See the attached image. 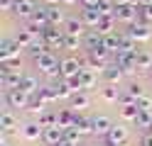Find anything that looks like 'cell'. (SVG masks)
<instances>
[{
	"instance_id": "cell-1",
	"label": "cell",
	"mask_w": 152,
	"mask_h": 146,
	"mask_svg": "<svg viewBox=\"0 0 152 146\" xmlns=\"http://www.w3.org/2000/svg\"><path fill=\"white\" fill-rule=\"evenodd\" d=\"M34 63H37V68H39V71L44 73V76H61L59 73V58H56L54 56V51H52V49H49V51H47V54H42L39 58H34Z\"/></svg>"
},
{
	"instance_id": "cell-2",
	"label": "cell",
	"mask_w": 152,
	"mask_h": 146,
	"mask_svg": "<svg viewBox=\"0 0 152 146\" xmlns=\"http://www.w3.org/2000/svg\"><path fill=\"white\" fill-rule=\"evenodd\" d=\"M5 105L12 107V110H27V105H30V93H25L22 88L5 90Z\"/></svg>"
},
{
	"instance_id": "cell-3",
	"label": "cell",
	"mask_w": 152,
	"mask_h": 146,
	"mask_svg": "<svg viewBox=\"0 0 152 146\" xmlns=\"http://www.w3.org/2000/svg\"><path fill=\"white\" fill-rule=\"evenodd\" d=\"M81 61L79 58H74V56H69V58H61V63H59V78H64V81H74L76 76L81 73Z\"/></svg>"
},
{
	"instance_id": "cell-4",
	"label": "cell",
	"mask_w": 152,
	"mask_h": 146,
	"mask_svg": "<svg viewBox=\"0 0 152 146\" xmlns=\"http://www.w3.org/2000/svg\"><path fill=\"white\" fill-rule=\"evenodd\" d=\"M98 83V76L91 71V68H81V73L71 81V85H74V90H88V88H93Z\"/></svg>"
},
{
	"instance_id": "cell-5",
	"label": "cell",
	"mask_w": 152,
	"mask_h": 146,
	"mask_svg": "<svg viewBox=\"0 0 152 146\" xmlns=\"http://www.w3.org/2000/svg\"><path fill=\"white\" fill-rule=\"evenodd\" d=\"M137 17H140V5L125 3V5H118V7H115V19H118V22L132 24V22L137 19Z\"/></svg>"
},
{
	"instance_id": "cell-6",
	"label": "cell",
	"mask_w": 152,
	"mask_h": 146,
	"mask_svg": "<svg viewBox=\"0 0 152 146\" xmlns=\"http://www.w3.org/2000/svg\"><path fill=\"white\" fill-rule=\"evenodd\" d=\"M20 44L15 42V39H3L0 42V63L5 61H12V58H20Z\"/></svg>"
},
{
	"instance_id": "cell-7",
	"label": "cell",
	"mask_w": 152,
	"mask_h": 146,
	"mask_svg": "<svg viewBox=\"0 0 152 146\" xmlns=\"http://www.w3.org/2000/svg\"><path fill=\"white\" fill-rule=\"evenodd\" d=\"M39 39H42V42L49 46V49H56V46L61 49V46H64V34H61L56 27H52V24H49V27H47L44 32L39 34Z\"/></svg>"
},
{
	"instance_id": "cell-8",
	"label": "cell",
	"mask_w": 152,
	"mask_h": 146,
	"mask_svg": "<svg viewBox=\"0 0 152 146\" xmlns=\"http://www.w3.org/2000/svg\"><path fill=\"white\" fill-rule=\"evenodd\" d=\"M125 34L132 37V39L140 44V42H147V39H152V29H150L145 22H132V24H128V32H125Z\"/></svg>"
},
{
	"instance_id": "cell-9",
	"label": "cell",
	"mask_w": 152,
	"mask_h": 146,
	"mask_svg": "<svg viewBox=\"0 0 152 146\" xmlns=\"http://www.w3.org/2000/svg\"><path fill=\"white\" fill-rule=\"evenodd\" d=\"M37 7L34 5V0H15V7H12V15H17V17H25V19H30L34 12H37Z\"/></svg>"
},
{
	"instance_id": "cell-10",
	"label": "cell",
	"mask_w": 152,
	"mask_h": 146,
	"mask_svg": "<svg viewBox=\"0 0 152 146\" xmlns=\"http://www.w3.org/2000/svg\"><path fill=\"white\" fill-rule=\"evenodd\" d=\"M42 141L47 146H56V144H61L64 141V127H47L44 129V136H42Z\"/></svg>"
},
{
	"instance_id": "cell-11",
	"label": "cell",
	"mask_w": 152,
	"mask_h": 146,
	"mask_svg": "<svg viewBox=\"0 0 152 146\" xmlns=\"http://www.w3.org/2000/svg\"><path fill=\"white\" fill-rule=\"evenodd\" d=\"M103 139L110 141V144H115V146H123V144L128 141V129H125V127H120V124H113V129L103 136Z\"/></svg>"
},
{
	"instance_id": "cell-12",
	"label": "cell",
	"mask_w": 152,
	"mask_h": 146,
	"mask_svg": "<svg viewBox=\"0 0 152 146\" xmlns=\"http://www.w3.org/2000/svg\"><path fill=\"white\" fill-rule=\"evenodd\" d=\"M115 63L120 66L123 73H132V71L137 68V63H135V54H125V51H118V54H115Z\"/></svg>"
},
{
	"instance_id": "cell-13",
	"label": "cell",
	"mask_w": 152,
	"mask_h": 146,
	"mask_svg": "<svg viewBox=\"0 0 152 146\" xmlns=\"http://www.w3.org/2000/svg\"><path fill=\"white\" fill-rule=\"evenodd\" d=\"M81 19H83V24H86V27H93V29H96V27L101 24L103 15L98 12L96 7H83V10H81Z\"/></svg>"
},
{
	"instance_id": "cell-14",
	"label": "cell",
	"mask_w": 152,
	"mask_h": 146,
	"mask_svg": "<svg viewBox=\"0 0 152 146\" xmlns=\"http://www.w3.org/2000/svg\"><path fill=\"white\" fill-rule=\"evenodd\" d=\"M15 42L20 44L22 49H30V46L37 42V34L32 32L30 27H22V29H17V34H15Z\"/></svg>"
},
{
	"instance_id": "cell-15",
	"label": "cell",
	"mask_w": 152,
	"mask_h": 146,
	"mask_svg": "<svg viewBox=\"0 0 152 146\" xmlns=\"http://www.w3.org/2000/svg\"><path fill=\"white\" fill-rule=\"evenodd\" d=\"M91 124H93V134H98V136H106V134L113 129V122L108 119L106 114H98V117H93V119H91Z\"/></svg>"
},
{
	"instance_id": "cell-16",
	"label": "cell",
	"mask_w": 152,
	"mask_h": 146,
	"mask_svg": "<svg viewBox=\"0 0 152 146\" xmlns=\"http://www.w3.org/2000/svg\"><path fill=\"white\" fill-rule=\"evenodd\" d=\"M22 136H25L27 141H37V139H42V136H44V127L39 122H30V124L22 127Z\"/></svg>"
},
{
	"instance_id": "cell-17",
	"label": "cell",
	"mask_w": 152,
	"mask_h": 146,
	"mask_svg": "<svg viewBox=\"0 0 152 146\" xmlns=\"http://www.w3.org/2000/svg\"><path fill=\"white\" fill-rule=\"evenodd\" d=\"M123 76H125V73L120 71V66H118V63H108L106 68H103V78H106V83H108V85H118Z\"/></svg>"
},
{
	"instance_id": "cell-18",
	"label": "cell",
	"mask_w": 152,
	"mask_h": 146,
	"mask_svg": "<svg viewBox=\"0 0 152 146\" xmlns=\"http://www.w3.org/2000/svg\"><path fill=\"white\" fill-rule=\"evenodd\" d=\"M47 17H49V24H52V27H64V24H66L64 10H59L56 5H47Z\"/></svg>"
},
{
	"instance_id": "cell-19",
	"label": "cell",
	"mask_w": 152,
	"mask_h": 146,
	"mask_svg": "<svg viewBox=\"0 0 152 146\" xmlns=\"http://www.w3.org/2000/svg\"><path fill=\"white\" fill-rule=\"evenodd\" d=\"M83 19L81 17H69L66 19V24H64V34H71V37H81V32H83Z\"/></svg>"
},
{
	"instance_id": "cell-20",
	"label": "cell",
	"mask_w": 152,
	"mask_h": 146,
	"mask_svg": "<svg viewBox=\"0 0 152 146\" xmlns=\"http://www.w3.org/2000/svg\"><path fill=\"white\" fill-rule=\"evenodd\" d=\"M83 44H86L88 51H93V49H101V46H103V34L98 32V29H91V32L83 37Z\"/></svg>"
},
{
	"instance_id": "cell-21",
	"label": "cell",
	"mask_w": 152,
	"mask_h": 146,
	"mask_svg": "<svg viewBox=\"0 0 152 146\" xmlns=\"http://www.w3.org/2000/svg\"><path fill=\"white\" fill-rule=\"evenodd\" d=\"M56 114H59V127H64V129H66V127H74L76 119H79L76 110H71V107H69V110H59Z\"/></svg>"
},
{
	"instance_id": "cell-22",
	"label": "cell",
	"mask_w": 152,
	"mask_h": 146,
	"mask_svg": "<svg viewBox=\"0 0 152 146\" xmlns=\"http://www.w3.org/2000/svg\"><path fill=\"white\" fill-rule=\"evenodd\" d=\"M20 88H22V90L25 93H30V95H34L37 90H39V83H37V78L34 76H30V73H22V81H20Z\"/></svg>"
},
{
	"instance_id": "cell-23",
	"label": "cell",
	"mask_w": 152,
	"mask_h": 146,
	"mask_svg": "<svg viewBox=\"0 0 152 146\" xmlns=\"http://www.w3.org/2000/svg\"><path fill=\"white\" fill-rule=\"evenodd\" d=\"M69 102H71V110H86V107H88V95L83 90H76L69 97Z\"/></svg>"
},
{
	"instance_id": "cell-24",
	"label": "cell",
	"mask_w": 152,
	"mask_h": 146,
	"mask_svg": "<svg viewBox=\"0 0 152 146\" xmlns=\"http://www.w3.org/2000/svg\"><path fill=\"white\" fill-rule=\"evenodd\" d=\"M135 63H137V71H145V68H152V54L147 49H140L135 54Z\"/></svg>"
},
{
	"instance_id": "cell-25",
	"label": "cell",
	"mask_w": 152,
	"mask_h": 146,
	"mask_svg": "<svg viewBox=\"0 0 152 146\" xmlns=\"http://www.w3.org/2000/svg\"><path fill=\"white\" fill-rule=\"evenodd\" d=\"M103 49H106L108 54H118V51H120V34L103 37Z\"/></svg>"
},
{
	"instance_id": "cell-26",
	"label": "cell",
	"mask_w": 152,
	"mask_h": 146,
	"mask_svg": "<svg viewBox=\"0 0 152 146\" xmlns=\"http://www.w3.org/2000/svg\"><path fill=\"white\" fill-rule=\"evenodd\" d=\"M15 127H17V119H15V114L5 110L3 114H0V129H3V132L7 134V132H12Z\"/></svg>"
},
{
	"instance_id": "cell-27",
	"label": "cell",
	"mask_w": 152,
	"mask_h": 146,
	"mask_svg": "<svg viewBox=\"0 0 152 146\" xmlns=\"http://www.w3.org/2000/svg\"><path fill=\"white\" fill-rule=\"evenodd\" d=\"M37 95H39L44 102H54V100H59V95H56V88H54V85H42L39 90H37Z\"/></svg>"
},
{
	"instance_id": "cell-28",
	"label": "cell",
	"mask_w": 152,
	"mask_h": 146,
	"mask_svg": "<svg viewBox=\"0 0 152 146\" xmlns=\"http://www.w3.org/2000/svg\"><path fill=\"white\" fill-rule=\"evenodd\" d=\"M115 3H113V0H101V3L96 5V10H98V12L103 15V17H115Z\"/></svg>"
},
{
	"instance_id": "cell-29",
	"label": "cell",
	"mask_w": 152,
	"mask_h": 146,
	"mask_svg": "<svg viewBox=\"0 0 152 146\" xmlns=\"http://www.w3.org/2000/svg\"><path fill=\"white\" fill-rule=\"evenodd\" d=\"M44 107H47V102H44L37 93H34V95H30V105H27V110H30V112H39V114H44V112H47Z\"/></svg>"
},
{
	"instance_id": "cell-30",
	"label": "cell",
	"mask_w": 152,
	"mask_h": 146,
	"mask_svg": "<svg viewBox=\"0 0 152 146\" xmlns=\"http://www.w3.org/2000/svg\"><path fill=\"white\" fill-rule=\"evenodd\" d=\"M101 97H103L106 102H118V100H120V90H118V85H108V88H103Z\"/></svg>"
},
{
	"instance_id": "cell-31",
	"label": "cell",
	"mask_w": 152,
	"mask_h": 146,
	"mask_svg": "<svg viewBox=\"0 0 152 146\" xmlns=\"http://www.w3.org/2000/svg\"><path fill=\"white\" fill-rule=\"evenodd\" d=\"M137 114H140L137 105H123V110H120V117H123V119H130V122H135Z\"/></svg>"
},
{
	"instance_id": "cell-32",
	"label": "cell",
	"mask_w": 152,
	"mask_h": 146,
	"mask_svg": "<svg viewBox=\"0 0 152 146\" xmlns=\"http://www.w3.org/2000/svg\"><path fill=\"white\" fill-rule=\"evenodd\" d=\"M113 24H115V17H103L96 29H98L103 37H108V34H113Z\"/></svg>"
},
{
	"instance_id": "cell-33",
	"label": "cell",
	"mask_w": 152,
	"mask_h": 146,
	"mask_svg": "<svg viewBox=\"0 0 152 146\" xmlns=\"http://www.w3.org/2000/svg\"><path fill=\"white\" fill-rule=\"evenodd\" d=\"M39 124L44 127H56L59 124V114H52V112H44V114H39Z\"/></svg>"
},
{
	"instance_id": "cell-34",
	"label": "cell",
	"mask_w": 152,
	"mask_h": 146,
	"mask_svg": "<svg viewBox=\"0 0 152 146\" xmlns=\"http://www.w3.org/2000/svg\"><path fill=\"white\" fill-rule=\"evenodd\" d=\"M74 127L79 129V134H81V136H83V134H93V124H91V119H83V117H79Z\"/></svg>"
},
{
	"instance_id": "cell-35",
	"label": "cell",
	"mask_w": 152,
	"mask_h": 146,
	"mask_svg": "<svg viewBox=\"0 0 152 146\" xmlns=\"http://www.w3.org/2000/svg\"><path fill=\"white\" fill-rule=\"evenodd\" d=\"M81 46V37H71V34H64V49L66 51H76Z\"/></svg>"
},
{
	"instance_id": "cell-36",
	"label": "cell",
	"mask_w": 152,
	"mask_h": 146,
	"mask_svg": "<svg viewBox=\"0 0 152 146\" xmlns=\"http://www.w3.org/2000/svg\"><path fill=\"white\" fill-rule=\"evenodd\" d=\"M135 124L142 127V129H150V127H152V112H140L137 119H135Z\"/></svg>"
},
{
	"instance_id": "cell-37",
	"label": "cell",
	"mask_w": 152,
	"mask_h": 146,
	"mask_svg": "<svg viewBox=\"0 0 152 146\" xmlns=\"http://www.w3.org/2000/svg\"><path fill=\"white\" fill-rule=\"evenodd\" d=\"M64 139H66V141H74V144H79L81 134H79V129H76V127H66V129H64Z\"/></svg>"
},
{
	"instance_id": "cell-38",
	"label": "cell",
	"mask_w": 152,
	"mask_h": 146,
	"mask_svg": "<svg viewBox=\"0 0 152 146\" xmlns=\"http://www.w3.org/2000/svg\"><path fill=\"white\" fill-rule=\"evenodd\" d=\"M128 93H130V97H132L135 102L140 100V97H145V90H142L137 83H130V85H128Z\"/></svg>"
},
{
	"instance_id": "cell-39",
	"label": "cell",
	"mask_w": 152,
	"mask_h": 146,
	"mask_svg": "<svg viewBox=\"0 0 152 146\" xmlns=\"http://www.w3.org/2000/svg\"><path fill=\"white\" fill-rule=\"evenodd\" d=\"M140 19L142 22H152V3L140 5Z\"/></svg>"
},
{
	"instance_id": "cell-40",
	"label": "cell",
	"mask_w": 152,
	"mask_h": 146,
	"mask_svg": "<svg viewBox=\"0 0 152 146\" xmlns=\"http://www.w3.org/2000/svg\"><path fill=\"white\" fill-rule=\"evenodd\" d=\"M135 105H137V110H140V112H152V100H150L147 95H145V97H140Z\"/></svg>"
},
{
	"instance_id": "cell-41",
	"label": "cell",
	"mask_w": 152,
	"mask_h": 146,
	"mask_svg": "<svg viewBox=\"0 0 152 146\" xmlns=\"http://www.w3.org/2000/svg\"><path fill=\"white\" fill-rule=\"evenodd\" d=\"M0 7H3V10H10V12H12V7H15V0H0Z\"/></svg>"
},
{
	"instance_id": "cell-42",
	"label": "cell",
	"mask_w": 152,
	"mask_h": 146,
	"mask_svg": "<svg viewBox=\"0 0 152 146\" xmlns=\"http://www.w3.org/2000/svg\"><path fill=\"white\" fill-rule=\"evenodd\" d=\"M140 146H152V134L147 132L145 136H142V141H140Z\"/></svg>"
},
{
	"instance_id": "cell-43",
	"label": "cell",
	"mask_w": 152,
	"mask_h": 146,
	"mask_svg": "<svg viewBox=\"0 0 152 146\" xmlns=\"http://www.w3.org/2000/svg\"><path fill=\"white\" fill-rule=\"evenodd\" d=\"M98 3H101V0H81V5H83V7H96Z\"/></svg>"
},
{
	"instance_id": "cell-44",
	"label": "cell",
	"mask_w": 152,
	"mask_h": 146,
	"mask_svg": "<svg viewBox=\"0 0 152 146\" xmlns=\"http://www.w3.org/2000/svg\"><path fill=\"white\" fill-rule=\"evenodd\" d=\"M56 146H79V144H74V141H66V139H64L61 144H56Z\"/></svg>"
},
{
	"instance_id": "cell-45",
	"label": "cell",
	"mask_w": 152,
	"mask_h": 146,
	"mask_svg": "<svg viewBox=\"0 0 152 146\" xmlns=\"http://www.w3.org/2000/svg\"><path fill=\"white\" fill-rule=\"evenodd\" d=\"M64 5H74V3H79V0H61Z\"/></svg>"
},
{
	"instance_id": "cell-46",
	"label": "cell",
	"mask_w": 152,
	"mask_h": 146,
	"mask_svg": "<svg viewBox=\"0 0 152 146\" xmlns=\"http://www.w3.org/2000/svg\"><path fill=\"white\" fill-rule=\"evenodd\" d=\"M61 0H47V5H59Z\"/></svg>"
},
{
	"instance_id": "cell-47",
	"label": "cell",
	"mask_w": 152,
	"mask_h": 146,
	"mask_svg": "<svg viewBox=\"0 0 152 146\" xmlns=\"http://www.w3.org/2000/svg\"><path fill=\"white\" fill-rule=\"evenodd\" d=\"M115 5H125V3H130V0H113Z\"/></svg>"
},
{
	"instance_id": "cell-48",
	"label": "cell",
	"mask_w": 152,
	"mask_h": 146,
	"mask_svg": "<svg viewBox=\"0 0 152 146\" xmlns=\"http://www.w3.org/2000/svg\"><path fill=\"white\" fill-rule=\"evenodd\" d=\"M147 132H150V134H152V127H150V129H147Z\"/></svg>"
}]
</instances>
